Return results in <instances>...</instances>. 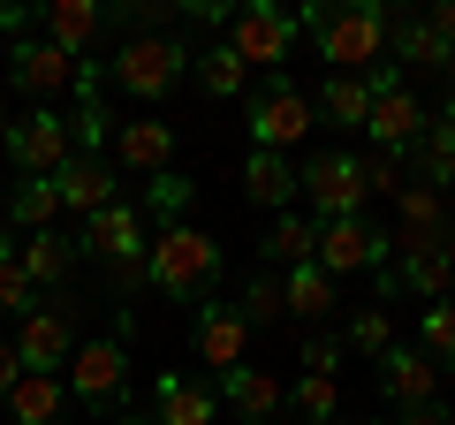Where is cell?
Wrapping results in <instances>:
<instances>
[{"label":"cell","mask_w":455,"mask_h":425,"mask_svg":"<svg viewBox=\"0 0 455 425\" xmlns=\"http://www.w3.org/2000/svg\"><path fill=\"white\" fill-rule=\"evenodd\" d=\"M76 251H92V259H107L114 274H122V289H137V281H145V251H152V236H145V212L114 197L107 212H92V221H84Z\"/></svg>","instance_id":"6"},{"label":"cell","mask_w":455,"mask_h":425,"mask_svg":"<svg viewBox=\"0 0 455 425\" xmlns=\"http://www.w3.org/2000/svg\"><path fill=\"white\" fill-rule=\"evenodd\" d=\"M235 311H243V327H274V319H289V296H281V274H274V266L243 281V304H235Z\"/></svg>","instance_id":"33"},{"label":"cell","mask_w":455,"mask_h":425,"mask_svg":"<svg viewBox=\"0 0 455 425\" xmlns=\"http://www.w3.org/2000/svg\"><path fill=\"white\" fill-rule=\"evenodd\" d=\"M395 425H448V410H440V403H425V410H403Z\"/></svg>","instance_id":"42"},{"label":"cell","mask_w":455,"mask_h":425,"mask_svg":"<svg viewBox=\"0 0 455 425\" xmlns=\"http://www.w3.org/2000/svg\"><path fill=\"white\" fill-rule=\"evenodd\" d=\"M304 197L319 221H357L364 197H372V182H364V152H319V160L304 167Z\"/></svg>","instance_id":"11"},{"label":"cell","mask_w":455,"mask_h":425,"mask_svg":"<svg viewBox=\"0 0 455 425\" xmlns=\"http://www.w3.org/2000/svg\"><path fill=\"white\" fill-rule=\"evenodd\" d=\"M8 122H16V115H0V152H8Z\"/></svg>","instance_id":"44"},{"label":"cell","mask_w":455,"mask_h":425,"mask_svg":"<svg viewBox=\"0 0 455 425\" xmlns=\"http://www.w3.org/2000/svg\"><path fill=\"white\" fill-rule=\"evenodd\" d=\"M190 197H197V182L167 167V175H152V190H145V221H160V229H175L182 212H190Z\"/></svg>","instance_id":"34"},{"label":"cell","mask_w":455,"mask_h":425,"mask_svg":"<svg viewBox=\"0 0 455 425\" xmlns=\"http://www.w3.org/2000/svg\"><path fill=\"white\" fill-rule=\"evenodd\" d=\"M395 221H403V236H448V197L433 182H403L395 190Z\"/></svg>","instance_id":"28"},{"label":"cell","mask_w":455,"mask_h":425,"mask_svg":"<svg viewBox=\"0 0 455 425\" xmlns=\"http://www.w3.org/2000/svg\"><path fill=\"white\" fill-rule=\"evenodd\" d=\"M114 425H160V418H114Z\"/></svg>","instance_id":"45"},{"label":"cell","mask_w":455,"mask_h":425,"mask_svg":"<svg viewBox=\"0 0 455 425\" xmlns=\"http://www.w3.org/2000/svg\"><path fill=\"white\" fill-rule=\"evenodd\" d=\"M448 84H455V61H448Z\"/></svg>","instance_id":"47"},{"label":"cell","mask_w":455,"mask_h":425,"mask_svg":"<svg viewBox=\"0 0 455 425\" xmlns=\"http://www.w3.org/2000/svg\"><path fill=\"white\" fill-rule=\"evenodd\" d=\"M190 76L205 84V99H243V92H251V68L235 61V46H228V38L197 53V61H190Z\"/></svg>","instance_id":"30"},{"label":"cell","mask_w":455,"mask_h":425,"mask_svg":"<svg viewBox=\"0 0 455 425\" xmlns=\"http://www.w3.org/2000/svg\"><path fill=\"white\" fill-rule=\"evenodd\" d=\"M122 342H76V357H68V395L76 403H92V410H107V403H122V388H130V373H122Z\"/></svg>","instance_id":"14"},{"label":"cell","mask_w":455,"mask_h":425,"mask_svg":"<svg viewBox=\"0 0 455 425\" xmlns=\"http://www.w3.org/2000/svg\"><path fill=\"white\" fill-rule=\"evenodd\" d=\"M341 349H349L341 334H319V342H304V365H311V373H334V357H341Z\"/></svg>","instance_id":"41"},{"label":"cell","mask_w":455,"mask_h":425,"mask_svg":"<svg viewBox=\"0 0 455 425\" xmlns=\"http://www.w3.org/2000/svg\"><path fill=\"white\" fill-rule=\"evenodd\" d=\"M16 357H23V373H68V357H76V304L68 296L16 319Z\"/></svg>","instance_id":"10"},{"label":"cell","mask_w":455,"mask_h":425,"mask_svg":"<svg viewBox=\"0 0 455 425\" xmlns=\"http://www.w3.org/2000/svg\"><path fill=\"white\" fill-rule=\"evenodd\" d=\"M212 395H220L243 425H274L281 410H289V388H281L274 373H259V365H228V373H212Z\"/></svg>","instance_id":"16"},{"label":"cell","mask_w":455,"mask_h":425,"mask_svg":"<svg viewBox=\"0 0 455 425\" xmlns=\"http://www.w3.org/2000/svg\"><path fill=\"white\" fill-rule=\"evenodd\" d=\"M311 130H319V99H304L289 76H266L251 92V152H281L289 160Z\"/></svg>","instance_id":"5"},{"label":"cell","mask_w":455,"mask_h":425,"mask_svg":"<svg viewBox=\"0 0 455 425\" xmlns=\"http://www.w3.org/2000/svg\"><path fill=\"white\" fill-rule=\"evenodd\" d=\"M387 251H395V236L387 229H372V221H319V251H311V259L326 266V274H379V266H387Z\"/></svg>","instance_id":"12"},{"label":"cell","mask_w":455,"mask_h":425,"mask_svg":"<svg viewBox=\"0 0 455 425\" xmlns=\"http://www.w3.org/2000/svg\"><path fill=\"white\" fill-rule=\"evenodd\" d=\"M122 16H107V8H92V0H46L38 8V38L61 53H76V61H92V46L114 31Z\"/></svg>","instance_id":"15"},{"label":"cell","mask_w":455,"mask_h":425,"mask_svg":"<svg viewBox=\"0 0 455 425\" xmlns=\"http://www.w3.org/2000/svg\"><path fill=\"white\" fill-rule=\"evenodd\" d=\"M410 160H418V182H433V190H440V182H455V152L440 145V137H425Z\"/></svg>","instance_id":"39"},{"label":"cell","mask_w":455,"mask_h":425,"mask_svg":"<svg viewBox=\"0 0 455 425\" xmlns=\"http://www.w3.org/2000/svg\"><path fill=\"white\" fill-rule=\"evenodd\" d=\"M0 76H8V53H0Z\"/></svg>","instance_id":"46"},{"label":"cell","mask_w":455,"mask_h":425,"mask_svg":"<svg viewBox=\"0 0 455 425\" xmlns=\"http://www.w3.org/2000/svg\"><path fill=\"white\" fill-rule=\"evenodd\" d=\"M243 190H251V205L289 212L296 197H304V167H289L281 152H251V160H243Z\"/></svg>","instance_id":"22"},{"label":"cell","mask_w":455,"mask_h":425,"mask_svg":"<svg viewBox=\"0 0 455 425\" xmlns=\"http://www.w3.org/2000/svg\"><path fill=\"white\" fill-rule=\"evenodd\" d=\"M152 395H160V425H220V395L182 380V373H160Z\"/></svg>","instance_id":"24"},{"label":"cell","mask_w":455,"mask_h":425,"mask_svg":"<svg viewBox=\"0 0 455 425\" xmlns=\"http://www.w3.org/2000/svg\"><path fill=\"white\" fill-rule=\"evenodd\" d=\"M145 281L167 296V304H205L212 281H220V244H212L205 229H190V221H175V229L152 236V251H145Z\"/></svg>","instance_id":"1"},{"label":"cell","mask_w":455,"mask_h":425,"mask_svg":"<svg viewBox=\"0 0 455 425\" xmlns=\"http://www.w3.org/2000/svg\"><path fill=\"white\" fill-rule=\"evenodd\" d=\"M341 342H349V349H364V357H387V349H395V327H387V311H379V304H372V311H357Z\"/></svg>","instance_id":"36"},{"label":"cell","mask_w":455,"mask_h":425,"mask_svg":"<svg viewBox=\"0 0 455 425\" xmlns=\"http://www.w3.org/2000/svg\"><path fill=\"white\" fill-rule=\"evenodd\" d=\"M190 342H197V365L228 373V365H243L251 327H243V311H235V304H197V327H190Z\"/></svg>","instance_id":"19"},{"label":"cell","mask_w":455,"mask_h":425,"mask_svg":"<svg viewBox=\"0 0 455 425\" xmlns=\"http://www.w3.org/2000/svg\"><path fill=\"white\" fill-rule=\"evenodd\" d=\"M8 221H16V236H46L53 221H61V190H53V175L16 182V197H8Z\"/></svg>","instance_id":"29"},{"label":"cell","mask_w":455,"mask_h":425,"mask_svg":"<svg viewBox=\"0 0 455 425\" xmlns=\"http://www.w3.org/2000/svg\"><path fill=\"white\" fill-rule=\"evenodd\" d=\"M68 137H76V152H107V99H76Z\"/></svg>","instance_id":"38"},{"label":"cell","mask_w":455,"mask_h":425,"mask_svg":"<svg viewBox=\"0 0 455 425\" xmlns=\"http://www.w3.org/2000/svg\"><path fill=\"white\" fill-rule=\"evenodd\" d=\"M364 84H372V122H364L372 152H395V160H410V152L433 137V115H425V99L403 84V68H395V61H372V68H364Z\"/></svg>","instance_id":"3"},{"label":"cell","mask_w":455,"mask_h":425,"mask_svg":"<svg viewBox=\"0 0 455 425\" xmlns=\"http://www.w3.org/2000/svg\"><path fill=\"white\" fill-rule=\"evenodd\" d=\"M68 410V380L61 373H23L8 395V425H61Z\"/></svg>","instance_id":"23"},{"label":"cell","mask_w":455,"mask_h":425,"mask_svg":"<svg viewBox=\"0 0 455 425\" xmlns=\"http://www.w3.org/2000/svg\"><path fill=\"white\" fill-rule=\"evenodd\" d=\"M387 38H395V61H410V68H448L455 61V46H440L425 16H387Z\"/></svg>","instance_id":"27"},{"label":"cell","mask_w":455,"mask_h":425,"mask_svg":"<svg viewBox=\"0 0 455 425\" xmlns=\"http://www.w3.org/2000/svg\"><path fill=\"white\" fill-rule=\"evenodd\" d=\"M296 410H304V418H334V410H341V388H334V373H304V380H296Z\"/></svg>","instance_id":"37"},{"label":"cell","mask_w":455,"mask_h":425,"mask_svg":"<svg viewBox=\"0 0 455 425\" xmlns=\"http://www.w3.org/2000/svg\"><path fill=\"white\" fill-rule=\"evenodd\" d=\"M319 122H334V130H364V122H372V84H364V76H326L319 84Z\"/></svg>","instance_id":"25"},{"label":"cell","mask_w":455,"mask_h":425,"mask_svg":"<svg viewBox=\"0 0 455 425\" xmlns=\"http://www.w3.org/2000/svg\"><path fill=\"white\" fill-rule=\"evenodd\" d=\"M433 137H440V145L455 152V99H448V107H440V115H433Z\"/></svg>","instance_id":"43"},{"label":"cell","mask_w":455,"mask_h":425,"mask_svg":"<svg viewBox=\"0 0 455 425\" xmlns=\"http://www.w3.org/2000/svg\"><path fill=\"white\" fill-rule=\"evenodd\" d=\"M23 380V357H16V334H0V410H8V395H16Z\"/></svg>","instance_id":"40"},{"label":"cell","mask_w":455,"mask_h":425,"mask_svg":"<svg viewBox=\"0 0 455 425\" xmlns=\"http://www.w3.org/2000/svg\"><path fill=\"white\" fill-rule=\"evenodd\" d=\"M281 296H289L296 319H326V311H334V274H326L319 259H304V266L281 274Z\"/></svg>","instance_id":"26"},{"label":"cell","mask_w":455,"mask_h":425,"mask_svg":"<svg viewBox=\"0 0 455 425\" xmlns=\"http://www.w3.org/2000/svg\"><path fill=\"white\" fill-rule=\"evenodd\" d=\"M395 266H379V296H448L455 289V251H448V236H395Z\"/></svg>","instance_id":"8"},{"label":"cell","mask_w":455,"mask_h":425,"mask_svg":"<svg viewBox=\"0 0 455 425\" xmlns=\"http://www.w3.org/2000/svg\"><path fill=\"white\" fill-rule=\"evenodd\" d=\"M296 31H304V23H296L289 8H274V0H243V8L228 16L220 38L235 46V61H243V68H274V76H281V61H289Z\"/></svg>","instance_id":"7"},{"label":"cell","mask_w":455,"mask_h":425,"mask_svg":"<svg viewBox=\"0 0 455 425\" xmlns=\"http://www.w3.org/2000/svg\"><path fill=\"white\" fill-rule=\"evenodd\" d=\"M190 61L197 53L182 46L175 31H137V38L114 46V84H122L130 99H167L182 76H190Z\"/></svg>","instance_id":"4"},{"label":"cell","mask_w":455,"mask_h":425,"mask_svg":"<svg viewBox=\"0 0 455 425\" xmlns=\"http://www.w3.org/2000/svg\"><path fill=\"white\" fill-rule=\"evenodd\" d=\"M311 38H319V61H334V76H364L387 46V8L379 0H349V8H304Z\"/></svg>","instance_id":"2"},{"label":"cell","mask_w":455,"mask_h":425,"mask_svg":"<svg viewBox=\"0 0 455 425\" xmlns=\"http://www.w3.org/2000/svg\"><path fill=\"white\" fill-rule=\"evenodd\" d=\"M418 349L433 365H455V304H425V319H418Z\"/></svg>","instance_id":"35"},{"label":"cell","mask_w":455,"mask_h":425,"mask_svg":"<svg viewBox=\"0 0 455 425\" xmlns=\"http://www.w3.org/2000/svg\"><path fill=\"white\" fill-rule=\"evenodd\" d=\"M114 160L130 167V175H167L175 167V122H160V115L114 122Z\"/></svg>","instance_id":"17"},{"label":"cell","mask_w":455,"mask_h":425,"mask_svg":"<svg viewBox=\"0 0 455 425\" xmlns=\"http://www.w3.org/2000/svg\"><path fill=\"white\" fill-rule=\"evenodd\" d=\"M76 259H84V251H76V236H61V229H46V236H16V266L31 274V289H38V296H46V289H61Z\"/></svg>","instance_id":"20"},{"label":"cell","mask_w":455,"mask_h":425,"mask_svg":"<svg viewBox=\"0 0 455 425\" xmlns=\"http://www.w3.org/2000/svg\"><path fill=\"white\" fill-rule=\"evenodd\" d=\"M46 296L31 289V274L16 266V236H0V319H23V311H38Z\"/></svg>","instance_id":"32"},{"label":"cell","mask_w":455,"mask_h":425,"mask_svg":"<svg viewBox=\"0 0 455 425\" xmlns=\"http://www.w3.org/2000/svg\"><path fill=\"white\" fill-rule=\"evenodd\" d=\"M8 160L23 167V182H38V175H61V167L76 160L68 115H61V107H31V115H16V122H8Z\"/></svg>","instance_id":"9"},{"label":"cell","mask_w":455,"mask_h":425,"mask_svg":"<svg viewBox=\"0 0 455 425\" xmlns=\"http://www.w3.org/2000/svg\"><path fill=\"white\" fill-rule=\"evenodd\" d=\"M76 53H61V46H46V38H16V46H8V84H16V92H31V107H53V99L61 92H76Z\"/></svg>","instance_id":"13"},{"label":"cell","mask_w":455,"mask_h":425,"mask_svg":"<svg viewBox=\"0 0 455 425\" xmlns=\"http://www.w3.org/2000/svg\"><path fill=\"white\" fill-rule=\"evenodd\" d=\"M379 395H387L395 410H425L440 395V365L425 357V349H403L395 342L387 357H379Z\"/></svg>","instance_id":"18"},{"label":"cell","mask_w":455,"mask_h":425,"mask_svg":"<svg viewBox=\"0 0 455 425\" xmlns=\"http://www.w3.org/2000/svg\"><path fill=\"white\" fill-rule=\"evenodd\" d=\"M266 266H304L311 251H319V221H304V212H281L274 229H266Z\"/></svg>","instance_id":"31"},{"label":"cell","mask_w":455,"mask_h":425,"mask_svg":"<svg viewBox=\"0 0 455 425\" xmlns=\"http://www.w3.org/2000/svg\"><path fill=\"white\" fill-rule=\"evenodd\" d=\"M53 190H61V212H84V221L114 205V175H107V160H99V152H76V160L53 175Z\"/></svg>","instance_id":"21"}]
</instances>
